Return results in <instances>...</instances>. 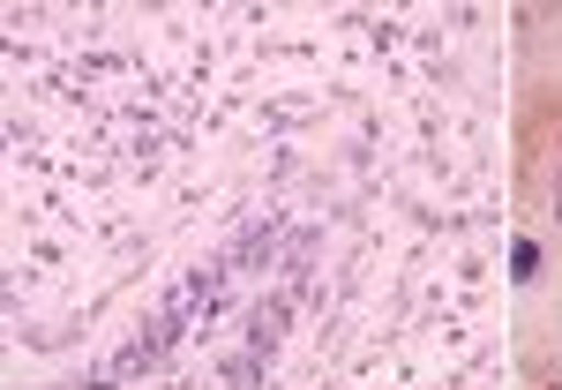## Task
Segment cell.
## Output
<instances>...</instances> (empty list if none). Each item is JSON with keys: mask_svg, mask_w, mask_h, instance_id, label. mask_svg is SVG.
<instances>
[{"mask_svg": "<svg viewBox=\"0 0 562 390\" xmlns=\"http://www.w3.org/2000/svg\"><path fill=\"white\" fill-rule=\"evenodd\" d=\"M510 270H518V278H532V270H540V248H532V241H518V248H510Z\"/></svg>", "mask_w": 562, "mask_h": 390, "instance_id": "1", "label": "cell"}]
</instances>
